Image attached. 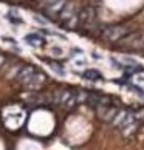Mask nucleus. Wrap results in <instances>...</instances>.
Returning a JSON list of instances; mask_svg holds the SVG:
<instances>
[{"label":"nucleus","instance_id":"423d86ee","mask_svg":"<svg viewBox=\"0 0 144 150\" xmlns=\"http://www.w3.org/2000/svg\"><path fill=\"white\" fill-rule=\"evenodd\" d=\"M141 48L144 50V39H143V45H141Z\"/></svg>","mask_w":144,"mask_h":150},{"label":"nucleus","instance_id":"20e7f679","mask_svg":"<svg viewBox=\"0 0 144 150\" xmlns=\"http://www.w3.org/2000/svg\"><path fill=\"white\" fill-rule=\"evenodd\" d=\"M118 113H119L118 107H112V105H109L107 110H106V113L102 115V118H101V119H104L106 122H112V121H115V119H116Z\"/></svg>","mask_w":144,"mask_h":150},{"label":"nucleus","instance_id":"7ed1b4c3","mask_svg":"<svg viewBox=\"0 0 144 150\" xmlns=\"http://www.w3.org/2000/svg\"><path fill=\"white\" fill-rule=\"evenodd\" d=\"M82 77L87 81H92V82H98V81H102V74L99 73L98 70H85L84 73H82Z\"/></svg>","mask_w":144,"mask_h":150},{"label":"nucleus","instance_id":"f257e3e1","mask_svg":"<svg viewBox=\"0 0 144 150\" xmlns=\"http://www.w3.org/2000/svg\"><path fill=\"white\" fill-rule=\"evenodd\" d=\"M126 36H129V30L124 26H110L102 31V37L106 40H123Z\"/></svg>","mask_w":144,"mask_h":150},{"label":"nucleus","instance_id":"39448f33","mask_svg":"<svg viewBox=\"0 0 144 150\" xmlns=\"http://www.w3.org/2000/svg\"><path fill=\"white\" fill-rule=\"evenodd\" d=\"M30 73H33V68L31 67H26V68H23L19 73V79H26V76H28Z\"/></svg>","mask_w":144,"mask_h":150},{"label":"nucleus","instance_id":"f03ea898","mask_svg":"<svg viewBox=\"0 0 144 150\" xmlns=\"http://www.w3.org/2000/svg\"><path fill=\"white\" fill-rule=\"evenodd\" d=\"M81 20L84 22L85 25H95V20H96V9L93 6H87L82 9L81 13Z\"/></svg>","mask_w":144,"mask_h":150}]
</instances>
